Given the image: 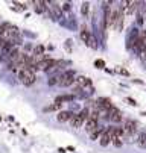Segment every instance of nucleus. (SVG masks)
<instances>
[{
	"label": "nucleus",
	"mask_w": 146,
	"mask_h": 153,
	"mask_svg": "<svg viewBox=\"0 0 146 153\" xmlns=\"http://www.w3.org/2000/svg\"><path fill=\"white\" fill-rule=\"evenodd\" d=\"M17 73H18V79H20V82H22L25 86H31V85H34V82L37 80L35 73L31 71V70H18Z\"/></svg>",
	"instance_id": "obj_1"
},
{
	"label": "nucleus",
	"mask_w": 146,
	"mask_h": 153,
	"mask_svg": "<svg viewBox=\"0 0 146 153\" xmlns=\"http://www.w3.org/2000/svg\"><path fill=\"white\" fill-rule=\"evenodd\" d=\"M75 82V71L73 70H67V71H62L61 74V79H59V86H70L72 83Z\"/></svg>",
	"instance_id": "obj_2"
},
{
	"label": "nucleus",
	"mask_w": 146,
	"mask_h": 153,
	"mask_svg": "<svg viewBox=\"0 0 146 153\" xmlns=\"http://www.w3.org/2000/svg\"><path fill=\"white\" fill-rule=\"evenodd\" d=\"M123 127V137H128L131 138L136 132H137V123L134 120H125V124L122 126Z\"/></svg>",
	"instance_id": "obj_3"
},
{
	"label": "nucleus",
	"mask_w": 146,
	"mask_h": 153,
	"mask_svg": "<svg viewBox=\"0 0 146 153\" xmlns=\"http://www.w3.org/2000/svg\"><path fill=\"white\" fill-rule=\"evenodd\" d=\"M56 65V59H53V58H49V59H43V61H40L38 64H37V71L40 70V71H44V73H47L49 70H52L53 67Z\"/></svg>",
	"instance_id": "obj_4"
},
{
	"label": "nucleus",
	"mask_w": 146,
	"mask_h": 153,
	"mask_svg": "<svg viewBox=\"0 0 146 153\" xmlns=\"http://www.w3.org/2000/svg\"><path fill=\"white\" fill-rule=\"evenodd\" d=\"M107 114H108V120L110 121H113V123H120L122 121V112L119 111L116 106H113Z\"/></svg>",
	"instance_id": "obj_5"
},
{
	"label": "nucleus",
	"mask_w": 146,
	"mask_h": 153,
	"mask_svg": "<svg viewBox=\"0 0 146 153\" xmlns=\"http://www.w3.org/2000/svg\"><path fill=\"white\" fill-rule=\"evenodd\" d=\"M59 25L62 27L70 29V30H76V17L75 15H70L67 20H59Z\"/></svg>",
	"instance_id": "obj_6"
},
{
	"label": "nucleus",
	"mask_w": 146,
	"mask_h": 153,
	"mask_svg": "<svg viewBox=\"0 0 146 153\" xmlns=\"http://www.w3.org/2000/svg\"><path fill=\"white\" fill-rule=\"evenodd\" d=\"M139 33H140V30L139 29H131V32H130V35H128V38H127V47L128 49H133V46H134V42L137 41V38H139Z\"/></svg>",
	"instance_id": "obj_7"
},
{
	"label": "nucleus",
	"mask_w": 146,
	"mask_h": 153,
	"mask_svg": "<svg viewBox=\"0 0 146 153\" xmlns=\"http://www.w3.org/2000/svg\"><path fill=\"white\" fill-rule=\"evenodd\" d=\"M73 115H75L73 111H61V112H58L56 120H58L59 123H67V121H70V120L73 118Z\"/></svg>",
	"instance_id": "obj_8"
},
{
	"label": "nucleus",
	"mask_w": 146,
	"mask_h": 153,
	"mask_svg": "<svg viewBox=\"0 0 146 153\" xmlns=\"http://www.w3.org/2000/svg\"><path fill=\"white\" fill-rule=\"evenodd\" d=\"M75 82L81 86V88H91V79H88V77H85V76H78V77H75Z\"/></svg>",
	"instance_id": "obj_9"
},
{
	"label": "nucleus",
	"mask_w": 146,
	"mask_h": 153,
	"mask_svg": "<svg viewBox=\"0 0 146 153\" xmlns=\"http://www.w3.org/2000/svg\"><path fill=\"white\" fill-rule=\"evenodd\" d=\"M76 97L73 96V94H62V96H58V97H55V102L56 103H70V102H73Z\"/></svg>",
	"instance_id": "obj_10"
},
{
	"label": "nucleus",
	"mask_w": 146,
	"mask_h": 153,
	"mask_svg": "<svg viewBox=\"0 0 146 153\" xmlns=\"http://www.w3.org/2000/svg\"><path fill=\"white\" fill-rule=\"evenodd\" d=\"M90 36H91V32H90L85 26H82V29H81V32H79V38H81V41L87 44L88 39H90Z\"/></svg>",
	"instance_id": "obj_11"
},
{
	"label": "nucleus",
	"mask_w": 146,
	"mask_h": 153,
	"mask_svg": "<svg viewBox=\"0 0 146 153\" xmlns=\"http://www.w3.org/2000/svg\"><path fill=\"white\" fill-rule=\"evenodd\" d=\"M32 5H35L37 14H43V12L47 11V2H32Z\"/></svg>",
	"instance_id": "obj_12"
},
{
	"label": "nucleus",
	"mask_w": 146,
	"mask_h": 153,
	"mask_svg": "<svg viewBox=\"0 0 146 153\" xmlns=\"http://www.w3.org/2000/svg\"><path fill=\"white\" fill-rule=\"evenodd\" d=\"M99 143H100L102 147H107V146L111 143V137H110V134L107 132V129H105V132H103V134L99 137Z\"/></svg>",
	"instance_id": "obj_13"
},
{
	"label": "nucleus",
	"mask_w": 146,
	"mask_h": 153,
	"mask_svg": "<svg viewBox=\"0 0 146 153\" xmlns=\"http://www.w3.org/2000/svg\"><path fill=\"white\" fill-rule=\"evenodd\" d=\"M97 121L96 120H91V118H88L87 121H85V130H87V132L88 134H91V132H94V130L97 129Z\"/></svg>",
	"instance_id": "obj_14"
},
{
	"label": "nucleus",
	"mask_w": 146,
	"mask_h": 153,
	"mask_svg": "<svg viewBox=\"0 0 146 153\" xmlns=\"http://www.w3.org/2000/svg\"><path fill=\"white\" fill-rule=\"evenodd\" d=\"M44 50H46V47H44L43 44H38V46L34 47V50H32V56H34V58L43 56V55H44Z\"/></svg>",
	"instance_id": "obj_15"
},
{
	"label": "nucleus",
	"mask_w": 146,
	"mask_h": 153,
	"mask_svg": "<svg viewBox=\"0 0 146 153\" xmlns=\"http://www.w3.org/2000/svg\"><path fill=\"white\" fill-rule=\"evenodd\" d=\"M105 129H107V127H100V126H97V129L94 130V132L90 134V140H93V141H94V140H99V137H100L103 132H105Z\"/></svg>",
	"instance_id": "obj_16"
},
{
	"label": "nucleus",
	"mask_w": 146,
	"mask_h": 153,
	"mask_svg": "<svg viewBox=\"0 0 146 153\" xmlns=\"http://www.w3.org/2000/svg\"><path fill=\"white\" fill-rule=\"evenodd\" d=\"M61 106H62L61 103L53 102L52 105H47V106H44V108H43V112H53V111H58V109H59Z\"/></svg>",
	"instance_id": "obj_17"
},
{
	"label": "nucleus",
	"mask_w": 146,
	"mask_h": 153,
	"mask_svg": "<svg viewBox=\"0 0 146 153\" xmlns=\"http://www.w3.org/2000/svg\"><path fill=\"white\" fill-rule=\"evenodd\" d=\"M70 124H72V127H75V129H79V127H82V124H84V121H82L76 114L73 115V118L70 120Z\"/></svg>",
	"instance_id": "obj_18"
},
{
	"label": "nucleus",
	"mask_w": 146,
	"mask_h": 153,
	"mask_svg": "<svg viewBox=\"0 0 146 153\" xmlns=\"http://www.w3.org/2000/svg\"><path fill=\"white\" fill-rule=\"evenodd\" d=\"M76 115H78V117H79V118H81L82 121L85 123V121H87V118H88V115H90V109H88V108H84V109H81V111H79V112H78Z\"/></svg>",
	"instance_id": "obj_19"
},
{
	"label": "nucleus",
	"mask_w": 146,
	"mask_h": 153,
	"mask_svg": "<svg viewBox=\"0 0 146 153\" xmlns=\"http://www.w3.org/2000/svg\"><path fill=\"white\" fill-rule=\"evenodd\" d=\"M61 74H62V73H61ZM61 74H58V76H50L49 80H47V85H49V86L58 85V83H59V79H61Z\"/></svg>",
	"instance_id": "obj_20"
},
{
	"label": "nucleus",
	"mask_w": 146,
	"mask_h": 153,
	"mask_svg": "<svg viewBox=\"0 0 146 153\" xmlns=\"http://www.w3.org/2000/svg\"><path fill=\"white\" fill-rule=\"evenodd\" d=\"M137 144L140 147H146V132H140L137 138Z\"/></svg>",
	"instance_id": "obj_21"
},
{
	"label": "nucleus",
	"mask_w": 146,
	"mask_h": 153,
	"mask_svg": "<svg viewBox=\"0 0 146 153\" xmlns=\"http://www.w3.org/2000/svg\"><path fill=\"white\" fill-rule=\"evenodd\" d=\"M88 9H90V3L88 2H84V3H82V6H81V14L84 15V17H87L88 15Z\"/></svg>",
	"instance_id": "obj_22"
},
{
	"label": "nucleus",
	"mask_w": 146,
	"mask_h": 153,
	"mask_svg": "<svg viewBox=\"0 0 146 153\" xmlns=\"http://www.w3.org/2000/svg\"><path fill=\"white\" fill-rule=\"evenodd\" d=\"M87 46L91 47V49H97V42H96V38H94L93 35L90 36V39H88V42H87Z\"/></svg>",
	"instance_id": "obj_23"
},
{
	"label": "nucleus",
	"mask_w": 146,
	"mask_h": 153,
	"mask_svg": "<svg viewBox=\"0 0 146 153\" xmlns=\"http://www.w3.org/2000/svg\"><path fill=\"white\" fill-rule=\"evenodd\" d=\"M61 11L62 12H70L72 11V3L70 2H64V3H62V6H61Z\"/></svg>",
	"instance_id": "obj_24"
},
{
	"label": "nucleus",
	"mask_w": 146,
	"mask_h": 153,
	"mask_svg": "<svg viewBox=\"0 0 146 153\" xmlns=\"http://www.w3.org/2000/svg\"><path fill=\"white\" fill-rule=\"evenodd\" d=\"M94 67L96 68H105V61L103 59H96L94 61Z\"/></svg>",
	"instance_id": "obj_25"
},
{
	"label": "nucleus",
	"mask_w": 146,
	"mask_h": 153,
	"mask_svg": "<svg viewBox=\"0 0 146 153\" xmlns=\"http://www.w3.org/2000/svg\"><path fill=\"white\" fill-rule=\"evenodd\" d=\"M72 39H66V42H64V47H66V50L67 52H72Z\"/></svg>",
	"instance_id": "obj_26"
},
{
	"label": "nucleus",
	"mask_w": 146,
	"mask_h": 153,
	"mask_svg": "<svg viewBox=\"0 0 146 153\" xmlns=\"http://www.w3.org/2000/svg\"><path fill=\"white\" fill-rule=\"evenodd\" d=\"M111 143H113L116 147H120V146H122V140H120V138H113Z\"/></svg>",
	"instance_id": "obj_27"
},
{
	"label": "nucleus",
	"mask_w": 146,
	"mask_h": 153,
	"mask_svg": "<svg viewBox=\"0 0 146 153\" xmlns=\"http://www.w3.org/2000/svg\"><path fill=\"white\" fill-rule=\"evenodd\" d=\"M127 102H128V103H130L131 106H137V102H136V100H134L133 97H127Z\"/></svg>",
	"instance_id": "obj_28"
},
{
	"label": "nucleus",
	"mask_w": 146,
	"mask_h": 153,
	"mask_svg": "<svg viewBox=\"0 0 146 153\" xmlns=\"http://www.w3.org/2000/svg\"><path fill=\"white\" fill-rule=\"evenodd\" d=\"M25 50H26V52L34 50V46H32V44H29V42H26V44H25ZM26 52H25V53H26Z\"/></svg>",
	"instance_id": "obj_29"
},
{
	"label": "nucleus",
	"mask_w": 146,
	"mask_h": 153,
	"mask_svg": "<svg viewBox=\"0 0 146 153\" xmlns=\"http://www.w3.org/2000/svg\"><path fill=\"white\" fill-rule=\"evenodd\" d=\"M137 23H139L140 26L143 25V15H142V14H137Z\"/></svg>",
	"instance_id": "obj_30"
},
{
	"label": "nucleus",
	"mask_w": 146,
	"mask_h": 153,
	"mask_svg": "<svg viewBox=\"0 0 146 153\" xmlns=\"http://www.w3.org/2000/svg\"><path fill=\"white\" fill-rule=\"evenodd\" d=\"M119 73H120V74H123V76H130L128 70H125V68H119Z\"/></svg>",
	"instance_id": "obj_31"
},
{
	"label": "nucleus",
	"mask_w": 146,
	"mask_h": 153,
	"mask_svg": "<svg viewBox=\"0 0 146 153\" xmlns=\"http://www.w3.org/2000/svg\"><path fill=\"white\" fill-rule=\"evenodd\" d=\"M14 5H15V6H20V9H23V11L26 9V6H25V3H17V2H14Z\"/></svg>",
	"instance_id": "obj_32"
},
{
	"label": "nucleus",
	"mask_w": 146,
	"mask_h": 153,
	"mask_svg": "<svg viewBox=\"0 0 146 153\" xmlns=\"http://www.w3.org/2000/svg\"><path fill=\"white\" fill-rule=\"evenodd\" d=\"M58 152H59V153H66V149H62V147H61V149H58Z\"/></svg>",
	"instance_id": "obj_33"
},
{
	"label": "nucleus",
	"mask_w": 146,
	"mask_h": 153,
	"mask_svg": "<svg viewBox=\"0 0 146 153\" xmlns=\"http://www.w3.org/2000/svg\"><path fill=\"white\" fill-rule=\"evenodd\" d=\"M140 115H143V117H146V112H142V114H140Z\"/></svg>",
	"instance_id": "obj_34"
}]
</instances>
